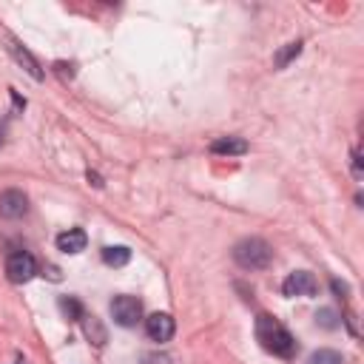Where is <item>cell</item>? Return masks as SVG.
Segmentation results:
<instances>
[{"instance_id": "cell-15", "label": "cell", "mask_w": 364, "mask_h": 364, "mask_svg": "<svg viewBox=\"0 0 364 364\" xmlns=\"http://www.w3.org/2000/svg\"><path fill=\"white\" fill-rule=\"evenodd\" d=\"M316 324H321L324 330H336V327L341 324V318H338V313H336V310H330V307H321V310L316 313Z\"/></svg>"}, {"instance_id": "cell-5", "label": "cell", "mask_w": 364, "mask_h": 364, "mask_svg": "<svg viewBox=\"0 0 364 364\" xmlns=\"http://www.w3.org/2000/svg\"><path fill=\"white\" fill-rule=\"evenodd\" d=\"M282 293L284 296H316L318 293V282L313 273L307 270H293L284 282H282Z\"/></svg>"}, {"instance_id": "cell-18", "label": "cell", "mask_w": 364, "mask_h": 364, "mask_svg": "<svg viewBox=\"0 0 364 364\" xmlns=\"http://www.w3.org/2000/svg\"><path fill=\"white\" fill-rule=\"evenodd\" d=\"M330 287H333V293H336L338 299H347V284H341L338 279H333V282H330Z\"/></svg>"}, {"instance_id": "cell-17", "label": "cell", "mask_w": 364, "mask_h": 364, "mask_svg": "<svg viewBox=\"0 0 364 364\" xmlns=\"http://www.w3.org/2000/svg\"><path fill=\"white\" fill-rule=\"evenodd\" d=\"M353 176L361 179V151L358 148H353Z\"/></svg>"}, {"instance_id": "cell-6", "label": "cell", "mask_w": 364, "mask_h": 364, "mask_svg": "<svg viewBox=\"0 0 364 364\" xmlns=\"http://www.w3.org/2000/svg\"><path fill=\"white\" fill-rule=\"evenodd\" d=\"M28 210V196L17 188H9L0 193V216L3 219H20Z\"/></svg>"}, {"instance_id": "cell-8", "label": "cell", "mask_w": 364, "mask_h": 364, "mask_svg": "<svg viewBox=\"0 0 364 364\" xmlns=\"http://www.w3.org/2000/svg\"><path fill=\"white\" fill-rule=\"evenodd\" d=\"M85 242H88V236H85L82 228H68V230H63L57 236V250H63V253H80V250H85Z\"/></svg>"}, {"instance_id": "cell-2", "label": "cell", "mask_w": 364, "mask_h": 364, "mask_svg": "<svg viewBox=\"0 0 364 364\" xmlns=\"http://www.w3.org/2000/svg\"><path fill=\"white\" fill-rule=\"evenodd\" d=\"M270 259H273V247L259 236H247L233 245V262L242 270H264Z\"/></svg>"}, {"instance_id": "cell-9", "label": "cell", "mask_w": 364, "mask_h": 364, "mask_svg": "<svg viewBox=\"0 0 364 364\" xmlns=\"http://www.w3.org/2000/svg\"><path fill=\"white\" fill-rule=\"evenodd\" d=\"M247 151V142L242 136H219L210 142V154L216 156H239Z\"/></svg>"}, {"instance_id": "cell-3", "label": "cell", "mask_w": 364, "mask_h": 364, "mask_svg": "<svg viewBox=\"0 0 364 364\" xmlns=\"http://www.w3.org/2000/svg\"><path fill=\"white\" fill-rule=\"evenodd\" d=\"M111 316L119 327H136V321L142 318V301L136 296H114Z\"/></svg>"}, {"instance_id": "cell-11", "label": "cell", "mask_w": 364, "mask_h": 364, "mask_svg": "<svg viewBox=\"0 0 364 364\" xmlns=\"http://www.w3.org/2000/svg\"><path fill=\"white\" fill-rule=\"evenodd\" d=\"M80 318H82V330H85V336H88L97 347H102V344H105V327L100 324V318H97V316H88V313H82Z\"/></svg>"}, {"instance_id": "cell-7", "label": "cell", "mask_w": 364, "mask_h": 364, "mask_svg": "<svg viewBox=\"0 0 364 364\" xmlns=\"http://www.w3.org/2000/svg\"><path fill=\"white\" fill-rule=\"evenodd\" d=\"M173 330H176V324L168 313H151L145 318V333H148L151 341H171Z\"/></svg>"}, {"instance_id": "cell-10", "label": "cell", "mask_w": 364, "mask_h": 364, "mask_svg": "<svg viewBox=\"0 0 364 364\" xmlns=\"http://www.w3.org/2000/svg\"><path fill=\"white\" fill-rule=\"evenodd\" d=\"M102 262L108 267H125L131 262V250L125 245H114V247H102Z\"/></svg>"}, {"instance_id": "cell-16", "label": "cell", "mask_w": 364, "mask_h": 364, "mask_svg": "<svg viewBox=\"0 0 364 364\" xmlns=\"http://www.w3.org/2000/svg\"><path fill=\"white\" fill-rule=\"evenodd\" d=\"M142 364H173V361H171V355H165V353H148V355L142 358Z\"/></svg>"}, {"instance_id": "cell-14", "label": "cell", "mask_w": 364, "mask_h": 364, "mask_svg": "<svg viewBox=\"0 0 364 364\" xmlns=\"http://www.w3.org/2000/svg\"><path fill=\"white\" fill-rule=\"evenodd\" d=\"M307 364H344V355L324 347V350H316V353L307 358Z\"/></svg>"}, {"instance_id": "cell-4", "label": "cell", "mask_w": 364, "mask_h": 364, "mask_svg": "<svg viewBox=\"0 0 364 364\" xmlns=\"http://www.w3.org/2000/svg\"><path fill=\"white\" fill-rule=\"evenodd\" d=\"M34 273H37V262H34V256L26 253V250H14V253L6 259V276H9V282L26 284Z\"/></svg>"}, {"instance_id": "cell-1", "label": "cell", "mask_w": 364, "mask_h": 364, "mask_svg": "<svg viewBox=\"0 0 364 364\" xmlns=\"http://www.w3.org/2000/svg\"><path fill=\"white\" fill-rule=\"evenodd\" d=\"M256 338H259V344H262L267 353H273V355H279V358H293L296 350H299L296 338L284 330V324H282L279 318L267 316V313H262V316L256 318Z\"/></svg>"}, {"instance_id": "cell-12", "label": "cell", "mask_w": 364, "mask_h": 364, "mask_svg": "<svg viewBox=\"0 0 364 364\" xmlns=\"http://www.w3.org/2000/svg\"><path fill=\"white\" fill-rule=\"evenodd\" d=\"M11 54L17 57V63H23L26 65V71L34 77V80H43V71H40V65H37V60L23 48V46H17V43H11Z\"/></svg>"}, {"instance_id": "cell-13", "label": "cell", "mask_w": 364, "mask_h": 364, "mask_svg": "<svg viewBox=\"0 0 364 364\" xmlns=\"http://www.w3.org/2000/svg\"><path fill=\"white\" fill-rule=\"evenodd\" d=\"M299 54H301V40H293V43H287V46L273 57V65H276V68H284V65H287L293 57H299Z\"/></svg>"}]
</instances>
